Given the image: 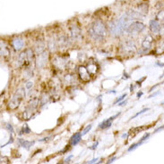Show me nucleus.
<instances>
[{
  "label": "nucleus",
  "instance_id": "20",
  "mask_svg": "<svg viewBox=\"0 0 164 164\" xmlns=\"http://www.w3.org/2000/svg\"><path fill=\"white\" fill-rule=\"evenodd\" d=\"M82 134L80 133V132H77L76 133L75 135H73V137L70 138V141H69V144L70 145H73V146H75V145H76L78 143L81 141V138H82Z\"/></svg>",
  "mask_w": 164,
  "mask_h": 164
},
{
  "label": "nucleus",
  "instance_id": "3",
  "mask_svg": "<svg viewBox=\"0 0 164 164\" xmlns=\"http://www.w3.org/2000/svg\"><path fill=\"white\" fill-rule=\"evenodd\" d=\"M35 58H36L35 52L32 48H27L19 55L18 60H17L18 66L20 68L29 70L31 68L32 64L33 62H35Z\"/></svg>",
  "mask_w": 164,
  "mask_h": 164
},
{
  "label": "nucleus",
  "instance_id": "27",
  "mask_svg": "<svg viewBox=\"0 0 164 164\" xmlns=\"http://www.w3.org/2000/svg\"><path fill=\"white\" fill-rule=\"evenodd\" d=\"M148 110H149V109H143V110H142L141 111H139V112H137V113H136L135 115H134L133 117H131V119H130V120H132V119H135V118H136V117H137L138 115H140V114H142V113H143L144 111H148Z\"/></svg>",
  "mask_w": 164,
  "mask_h": 164
},
{
  "label": "nucleus",
  "instance_id": "22",
  "mask_svg": "<svg viewBox=\"0 0 164 164\" xmlns=\"http://www.w3.org/2000/svg\"><path fill=\"white\" fill-rule=\"evenodd\" d=\"M149 136H150V134H149V133L145 134V135H144V136L142 138H141V140H140L139 142L136 143V144H134L133 145H131V147H129V148H128V152H131V151H133V150H135V148H137V147H138L139 145H141L144 142V141H145V140H146V139L148 138V137H149Z\"/></svg>",
  "mask_w": 164,
  "mask_h": 164
},
{
  "label": "nucleus",
  "instance_id": "14",
  "mask_svg": "<svg viewBox=\"0 0 164 164\" xmlns=\"http://www.w3.org/2000/svg\"><path fill=\"white\" fill-rule=\"evenodd\" d=\"M11 46L15 51H20L24 46V41L22 38H14L12 39Z\"/></svg>",
  "mask_w": 164,
  "mask_h": 164
},
{
  "label": "nucleus",
  "instance_id": "6",
  "mask_svg": "<svg viewBox=\"0 0 164 164\" xmlns=\"http://www.w3.org/2000/svg\"><path fill=\"white\" fill-rule=\"evenodd\" d=\"M120 50L124 55H134L136 52V45L134 40L127 39L121 44Z\"/></svg>",
  "mask_w": 164,
  "mask_h": 164
},
{
  "label": "nucleus",
  "instance_id": "23",
  "mask_svg": "<svg viewBox=\"0 0 164 164\" xmlns=\"http://www.w3.org/2000/svg\"><path fill=\"white\" fill-rule=\"evenodd\" d=\"M156 20L160 22L161 25L164 26V9L158 12V13L156 14Z\"/></svg>",
  "mask_w": 164,
  "mask_h": 164
},
{
  "label": "nucleus",
  "instance_id": "2",
  "mask_svg": "<svg viewBox=\"0 0 164 164\" xmlns=\"http://www.w3.org/2000/svg\"><path fill=\"white\" fill-rule=\"evenodd\" d=\"M130 22L126 14H123L119 19L114 20L109 23V31L114 37H119L123 34L125 31H127V26L129 25L128 22Z\"/></svg>",
  "mask_w": 164,
  "mask_h": 164
},
{
  "label": "nucleus",
  "instance_id": "26",
  "mask_svg": "<svg viewBox=\"0 0 164 164\" xmlns=\"http://www.w3.org/2000/svg\"><path fill=\"white\" fill-rule=\"evenodd\" d=\"M92 125H88L87 127H86V128H85V129H84V131H83V133H82V135H83V136H84V135H86V134H87L88 132H89V131H90V130H91V129H92Z\"/></svg>",
  "mask_w": 164,
  "mask_h": 164
},
{
  "label": "nucleus",
  "instance_id": "31",
  "mask_svg": "<svg viewBox=\"0 0 164 164\" xmlns=\"http://www.w3.org/2000/svg\"><path fill=\"white\" fill-rule=\"evenodd\" d=\"M72 158H73V155H70V156H68V157H67V158L66 159V161H65V162H69V161H70V159H72Z\"/></svg>",
  "mask_w": 164,
  "mask_h": 164
},
{
  "label": "nucleus",
  "instance_id": "18",
  "mask_svg": "<svg viewBox=\"0 0 164 164\" xmlns=\"http://www.w3.org/2000/svg\"><path fill=\"white\" fill-rule=\"evenodd\" d=\"M85 67H86V69H87V71H89V73H90L92 76V75H95L99 70L98 64H97L95 62H92V61L89 62L87 64V65L85 66Z\"/></svg>",
  "mask_w": 164,
  "mask_h": 164
},
{
  "label": "nucleus",
  "instance_id": "30",
  "mask_svg": "<svg viewBox=\"0 0 164 164\" xmlns=\"http://www.w3.org/2000/svg\"><path fill=\"white\" fill-rule=\"evenodd\" d=\"M116 159H117L116 157H114V158H112V159H110V160H109V162H107V164L112 163V162H114V161H115Z\"/></svg>",
  "mask_w": 164,
  "mask_h": 164
},
{
  "label": "nucleus",
  "instance_id": "4",
  "mask_svg": "<svg viewBox=\"0 0 164 164\" xmlns=\"http://www.w3.org/2000/svg\"><path fill=\"white\" fill-rule=\"evenodd\" d=\"M25 88H18L15 93L13 95L11 100L9 101L8 103V105H7V108L11 111H14L16 110L22 104V102L23 101V99L25 98Z\"/></svg>",
  "mask_w": 164,
  "mask_h": 164
},
{
  "label": "nucleus",
  "instance_id": "25",
  "mask_svg": "<svg viewBox=\"0 0 164 164\" xmlns=\"http://www.w3.org/2000/svg\"><path fill=\"white\" fill-rule=\"evenodd\" d=\"M22 133H26V134H29V133H31V129H30V128H29L27 125H25V126L22 128V133H21V134H22Z\"/></svg>",
  "mask_w": 164,
  "mask_h": 164
},
{
  "label": "nucleus",
  "instance_id": "10",
  "mask_svg": "<svg viewBox=\"0 0 164 164\" xmlns=\"http://www.w3.org/2000/svg\"><path fill=\"white\" fill-rule=\"evenodd\" d=\"M67 64H68V61L65 55H56L52 61V64L57 70L66 69Z\"/></svg>",
  "mask_w": 164,
  "mask_h": 164
},
{
  "label": "nucleus",
  "instance_id": "11",
  "mask_svg": "<svg viewBox=\"0 0 164 164\" xmlns=\"http://www.w3.org/2000/svg\"><path fill=\"white\" fill-rule=\"evenodd\" d=\"M47 61H48V54L46 51L40 55H36L35 64L38 69H43L47 64Z\"/></svg>",
  "mask_w": 164,
  "mask_h": 164
},
{
  "label": "nucleus",
  "instance_id": "5",
  "mask_svg": "<svg viewBox=\"0 0 164 164\" xmlns=\"http://www.w3.org/2000/svg\"><path fill=\"white\" fill-rule=\"evenodd\" d=\"M40 97H33V98H31V100L29 101L25 111H24V113L23 115L25 116V118L27 120H30L33 115H34V112L35 111H37L38 109V106L40 104Z\"/></svg>",
  "mask_w": 164,
  "mask_h": 164
},
{
  "label": "nucleus",
  "instance_id": "15",
  "mask_svg": "<svg viewBox=\"0 0 164 164\" xmlns=\"http://www.w3.org/2000/svg\"><path fill=\"white\" fill-rule=\"evenodd\" d=\"M149 28H150V31L153 34H157V33L161 32L162 25L160 24V22H158L156 19L155 20H151L150 22H149Z\"/></svg>",
  "mask_w": 164,
  "mask_h": 164
},
{
  "label": "nucleus",
  "instance_id": "12",
  "mask_svg": "<svg viewBox=\"0 0 164 164\" xmlns=\"http://www.w3.org/2000/svg\"><path fill=\"white\" fill-rule=\"evenodd\" d=\"M77 71H78L79 78H81L82 81H84V82H89L90 81L92 75L89 73V71H87L85 66H79Z\"/></svg>",
  "mask_w": 164,
  "mask_h": 164
},
{
  "label": "nucleus",
  "instance_id": "1",
  "mask_svg": "<svg viewBox=\"0 0 164 164\" xmlns=\"http://www.w3.org/2000/svg\"><path fill=\"white\" fill-rule=\"evenodd\" d=\"M107 32H108L107 26L105 25L104 22L100 21V20L94 21L90 25V27L88 29L89 36L94 40H102V39H104Z\"/></svg>",
  "mask_w": 164,
  "mask_h": 164
},
{
  "label": "nucleus",
  "instance_id": "16",
  "mask_svg": "<svg viewBox=\"0 0 164 164\" xmlns=\"http://www.w3.org/2000/svg\"><path fill=\"white\" fill-rule=\"evenodd\" d=\"M10 55H11V51H10L9 46L2 40L1 41V56L4 59H8L10 57Z\"/></svg>",
  "mask_w": 164,
  "mask_h": 164
},
{
  "label": "nucleus",
  "instance_id": "13",
  "mask_svg": "<svg viewBox=\"0 0 164 164\" xmlns=\"http://www.w3.org/2000/svg\"><path fill=\"white\" fill-rule=\"evenodd\" d=\"M153 38L151 35H146L142 41V49L146 52V51H149L152 47H153Z\"/></svg>",
  "mask_w": 164,
  "mask_h": 164
},
{
  "label": "nucleus",
  "instance_id": "32",
  "mask_svg": "<svg viewBox=\"0 0 164 164\" xmlns=\"http://www.w3.org/2000/svg\"><path fill=\"white\" fill-rule=\"evenodd\" d=\"M57 164H63V162H58Z\"/></svg>",
  "mask_w": 164,
  "mask_h": 164
},
{
  "label": "nucleus",
  "instance_id": "7",
  "mask_svg": "<svg viewBox=\"0 0 164 164\" xmlns=\"http://www.w3.org/2000/svg\"><path fill=\"white\" fill-rule=\"evenodd\" d=\"M69 37L72 40H80L82 38V29L78 23H71L68 26Z\"/></svg>",
  "mask_w": 164,
  "mask_h": 164
},
{
  "label": "nucleus",
  "instance_id": "8",
  "mask_svg": "<svg viewBox=\"0 0 164 164\" xmlns=\"http://www.w3.org/2000/svg\"><path fill=\"white\" fill-rule=\"evenodd\" d=\"M144 29H145V25L143 22L135 21L127 26V32L129 34H138V33L142 32Z\"/></svg>",
  "mask_w": 164,
  "mask_h": 164
},
{
  "label": "nucleus",
  "instance_id": "17",
  "mask_svg": "<svg viewBox=\"0 0 164 164\" xmlns=\"http://www.w3.org/2000/svg\"><path fill=\"white\" fill-rule=\"evenodd\" d=\"M119 115V113H118V114H116V115H114V116H111V117H109V119H107V120H105L104 121H102V122L99 125V128L101 129H108L109 127H111L112 121L115 120L116 117H118Z\"/></svg>",
  "mask_w": 164,
  "mask_h": 164
},
{
  "label": "nucleus",
  "instance_id": "9",
  "mask_svg": "<svg viewBox=\"0 0 164 164\" xmlns=\"http://www.w3.org/2000/svg\"><path fill=\"white\" fill-rule=\"evenodd\" d=\"M61 81L56 77L53 78L49 83V88H50V97H59V91L61 88Z\"/></svg>",
  "mask_w": 164,
  "mask_h": 164
},
{
  "label": "nucleus",
  "instance_id": "29",
  "mask_svg": "<svg viewBox=\"0 0 164 164\" xmlns=\"http://www.w3.org/2000/svg\"><path fill=\"white\" fill-rule=\"evenodd\" d=\"M99 159L98 158H94V159H92V161H90V162H86L85 164H93V163H95L97 161H98Z\"/></svg>",
  "mask_w": 164,
  "mask_h": 164
},
{
  "label": "nucleus",
  "instance_id": "28",
  "mask_svg": "<svg viewBox=\"0 0 164 164\" xmlns=\"http://www.w3.org/2000/svg\"><path fill=\"white\" fill-rule=\"evenodd\" d=\"M127 97V94H125V95H123V96H121V97H119V98L117 99V100H116V101H115V103H114V104H117V103H119V101H121V100H122V99L125 98V97Z\"/></svg>",
  "mask_w": 164,
  "mask_h": 164
},
{
  "label": "nucleus",
  "instance_id": "19",
  "mask_svg": "<svg viewBox=\"0 0 164 164\" xmlns=\"http://www.w3.org/2000/svg\"><path fill=\"white\" fill-rule=\"evenodd\" d=\"M136 11L144 17V16L148 13V11H149V4H148V3H145V2L140 3V4L137 5V10H136Z\"/></svg>",
  "mask_w": 164,
  "mask_h": 164
},
{
  "label": "nucleus",
  "instance_id": "24",
  "mask_svg": "<svg viewBox=\"0 0 164 164\" xmlns=\"http://www.w3.org/2000/svg\"><path fill=\"white\" fill-rule=\"evenodd\" d=\"M76 80V76L74 75V74H66V76H65V81H66L67 84H74L75 83V81Z\"/></svg>",
  "mask_w": 164,
  "mask_h": 164
},
{
  "label": "nucleus",
  "instance_id": "21",
  "mask_svg": "<svg viewBox=\"0 0 164 164\" xmlns=\"http://www.w3.org/2000/svg\"><path fill=\"white\" fill-rule=\"evenodd\" d=\"M18 144H19L20 146H22L23 148L29 150L33 144H35V142L34 141H27V140H24V139H21L20 138V139H18Z\"/></svg>",
  "mask_w": 164,
  "mask_h": 164
}]
</instances>
